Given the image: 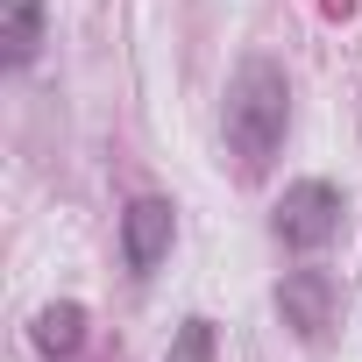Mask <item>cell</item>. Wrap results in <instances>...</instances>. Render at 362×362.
<instances>
[{"instance_id": "obj_1", "label": "cell", "mask_w": 362, "mask_h": 362, "mask_svg": "<svg viewBox=\"0 0 362 362\" xmlns=\"http://www.w3.org/2000/svg\"><path fill=\"white\" fill-rule=\"evenodd\" d=\"M284 128H291L284 64H277V57H242L235 78H228V100H221V135H228L235 170H242V177H263L270 156L284 149Z\"/></svg>"}, {"instance_id": "obj_2", "label": "cell", "mask_w": 362, "mask_h": 362, "mask_svg": "<svg viewBox=\"0 0 362 362\" xmlns=\"http://www.w3.org/2000/svg\"><path fill=\"white\" fill-rule=\"evenodd\" d=\"M341 214H348V206H341V185H327V177H298V185H284L270 228H277L284 249L313 256V249H327V242L341 235Z\"/></svg>"}, {"instance_id": "obj_3", "label": "cell", "mask_w": 362, "mask_h": 362, "mask_svg": "<svg viewBox=\"0 0 362 362\" xmlns=\"http://www.w3.org/2000/svg\"><path fill=\"white\" fill-rule=\"evenodd\" d=\"M170 242H177V206L156 199V192L128 199V214H121V263H128L135 277H149V270L170 256Z\"/></svg>"}, {"instance_id": "obj_4", "label": "cell", "mask_w": 362, "mask_h": 362, "mask_svg": "<svg viewBox=\"0 0 362 362\" xmlns=\"http://www.w3.org/2000/svg\"><path fill=\"white\" fill-rule=\"evenodd\" d=\"M334 305H341V291H334L327 270H284V284H277V313H284V327H291L298 341H320V334L334 327Z\"/></svg>"}, {"instance_id": "obj_5", "label": "cell", "mask_w": 362, "mask_h": 362, "mask_svg": "<svg viewBox=\"0 0 362 362\" xmlns=\"http://www.w3.org/2000/svg\"><path fill=\"white\" fill-rule=\"evenodd\" d=\"M29 341H36L50 362H71V355L86 348V305H78V298L43 305V313H36V327H29Z\"/></svg>"}, {"instance_id": "obj_6", "label": "cell", "mask_w": 362, "mask_h": 362, "mask_svg": "<svg viewBox=\"0 0 362 362\" xmlns=\"http://www.w3.org/2000/svg\"><path fill=\"white\" fill-rule=\"evenodd\" d=\"M8 8V29H0V43H8V71H29L36 50H43V0H0Z\"/></svg>"}, {"instance_id": "obj_7", "label": "cell", "mask_w": 362, "mask_h": 362, "mask_svg": "<svg viewBox=\"0 0 362 362\" xmlns=\"http://www.w3.org/2000/svg\"><path fill=\"white\" fill-rule=\"evenodd\" d=\"M214 355H221V334H214L206 313H192L185 327L170 334V355H163V362H214Z\"/></svg>"}]
</instances>
